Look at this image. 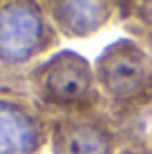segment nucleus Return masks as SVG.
Returning <instances> with one entry per match:
<instances>
[{"mask_svg": "<svg viewBox=\"0 0 152 154\" xmlns=\"http://www.w3.org/2000/svg\"><path fill=\"white\" fill-rule=\"evenodd\" d=\"M60 40L38 0H0V74L25 76Z\"/></svg>", "mask_w": 152, "mask_h": 154, "instance_id": "nucleus-3", "label": "nucleus"}, {"mask_svg": "<svg viewBox=\"0 0 152 154\" xmlns=\"http://www.w3.org/2000/svg\"><path fill=\"white\" fill-rule=\"evenodd\" d=\"M125 31L130 34V38L139 40L141 45L145 47V51L152 56V31H145V29H137V27H125Z\"/></svg>", "mask_w": 152, "mask_h": 154, "instance_id": "nucleus-8", "label": "nucleus"}, {"mask_svg": "<svg viewBox=\"0 0 152 154\" xmlns=\"http://www.w3.org/2000/svg\"><path fill=\"white\" fill-rule=\"evenodd\" d=\"M49 132L51 116L25 89L0 85V154H40Z\"/></svg>", "mask_w": 152, "mask_h": 154, "instance_id": "nucleus-4", "label": "nucleus"}, {"mask_svg": "<svg viewBox=\"0 0 152 154\" xmlns=\"http://www.w3.org/2000/svg\"><path fill=\"white\" fill-rule=\"evenodd\" d=\"M103 103L123 121L152 105V56L134 38L110 42L92 63Z\"/></svg>", "mask_w": 152, "mask_h": 154, "instance_id": "nucleus-2", "label": "nucleus"}, {"mask_svg": "<svg viewBox=\"0 0 152 154\" xmlns=\"http://www.w3.org/2000/svg\"><path fill=\"white\" fill-rule=\"evenodd\" d=\"M119 23L152 31V0H119Z\"/></svg>", "mask_w": 152, "mask_h": 154, "instance_id": "nucleus-7", "label": "nucleus"}, {"mask_svg": "<svg viewBox=\"0 0 152 154\" xmlns=\"http://www.w3.org/2000/svg\"><path fill=\"white\" fill-rule=\"evenodd\" d=\"M110 112L51 119V154H121L128 139Z\"/></svg>", "mask_w": 152, "mask_h": 154, "instance_id": "nucleus-5", "label": "nucleus"}, {"mask_svg": "<svg viewBox=\"0 0 152 154\" xmlns=\"http://www.w3.org/2000/svg\"><path fill=\"white\" fill-rule=\"evenodd\" d=\"M65 40H83L119 20V0H38Z\"/></svg>", "mask_w": 152, "mask_h": 154, "instance_id": "nucleus-6", "label": "nucleus"}, {"mask_svg": "<svg viewBox=\"0 0 152 154\" xmlns=\"http://www.w3.org/2000/svg\"><path fill=\"white\" fill-rule=\"evenodd\" d=\"M25 92L45 114L83 116L105 107L94 65L72 49H58L23 76Z\"/></svg>", "mask_w": 152, "mask_h": 154, "instance_id": "nucleus-1", "label": "nucleus"}]
</instances>
